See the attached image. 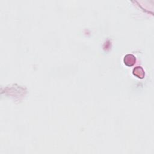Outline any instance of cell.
<instances>
[{"mask_svg":"<svg viewBox=\"0 0 154 154\" xmlns=\"http://www.w3.org/2000/svg\"><path fill=\"white\" fill-rule=\"evenodd\" d=\"M132 73L134 76H135L136 77L140 78V79H143L144 78V76H145V72L144 69L140 66H137L135 68H134L133 70H132Z\"/></svg>","mask_w":154,"mask_h":154,"instance_id":"cell-2","label":"cell"},{"mask_svg":"<svg viewBox=\"0 0 154 154\" xmlns=\"http://www.w3.org/2000/svg\"><path fill=\"white\" fill-rule=\"evenodd\" d=\"M136 61L135 57L132 54H127L123 58V62L127 66H132L135 64Z\"/></svg>","mask_w":154,"mask_h":154,"instance_id":"cell-1","label":"cell"}]
</instances>
